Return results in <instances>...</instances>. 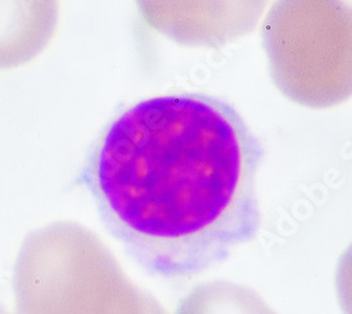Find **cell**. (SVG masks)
<instances>
[{"mask_svg":"<svg viewBox=\"0 0 352 314\" xmlns=\"http://www.w3.org/2000/svg\"><path fill=\"white\" fill-rule=\"evenodd\" d=\"M0 314H12V313H9L6 309H3L2 306H0Z\"/></svg>","mask_w":352,"mask_h":314,"instance_id":"obj_7","label":"cell"},{"mask_svg":"<svg viewBox=\"0 0 352 314\" xmlns=\"http://www.w3.org/2000/svg\"><path fill=\"white\" fill-rule=\"evenodd\" d=\"M144 20L182 44L217 47L250 32L265 0H134Z\"/></svg>","mask_w":352,"mask_h":314,"instance_id":"obj_3","label":"cell"},{"mask_svg":"<svg viewBox=\"0 0 352 314\" xmlns=\"http://www.w3.org/2000/svg\"><path fill=\"white\" fill-rule=\"evenodd\" d=\"M336 291L344 314H352V244L340 256L336 271Z\"/></svg>","mask_w":352,"mask_h":314,"instance_id":"obj_6","label":"cell"},{"mask_svg":"<svg viewBox=\"0 0 352 314\" xmlns=\"http://www.w3.org/2000/svg\"><path fill=\"white\" fill-rule=\"evenodd\" d=\"M13 291L17 314H166L123 273L104 243L74 221L25 236Z\"/></svg>","mask_w":352,"mask_h":314,"instance_id":"obj_2","label":"cell"},{"mask_svg":"<svg viewBox=\"0 0 352 314\" xmlns=\"http://www.w3.org/2000/svg\"><path fill=\"white\" fill-rule=\"evenodd\" d=\"M175 314H275L254 291L228 280H212L190 291Z\"/></svg>","mask_w":352,"mask_h":314,"instance_id":"obj_5","label":"cell"},{"mask_svg":"<svg viewBox=\"0 0 352 314\" xmlns=\"http://www.w3.org/2000/svg\"><path fill=\"white\" fill-rule=\"evenodd\" d=\"M58 0H0V69L32 61L47 47Z\"/></svg>","mask_w":352,"mask_h":314,"instance_id":"obj_4","label":"cell"},{"mask_svg":"<svg viewBox=\"0 0 352 314\" xmlns=\"http://www.w3.org/2000/svg\"><path fill=\"white\" fill-rule=\"evenodd\" d=\"M263 155L232 104L181 92L117 113L95 141L82 182L133 261L155 278L189 279L256 237Z\"/></svg>","mask_w":352,"mask_h":314,"instance_id":"obj_1","label":"cell"}]
</instances>
